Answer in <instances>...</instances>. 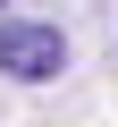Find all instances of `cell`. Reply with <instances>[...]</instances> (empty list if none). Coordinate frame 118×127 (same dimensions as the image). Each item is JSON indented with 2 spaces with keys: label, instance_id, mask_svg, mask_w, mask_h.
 I'll use <instances>...</instances> for the list:
<instances>
[{
  "label": "cell",
  "instance_id": "obj_2",
  "mask_svg": "<svg viewBox=\"0 0 118 127\" xmlns=\"http://www.w3.org/2000/svg\"><path fill=\"white\" fill-rule=\"evenodd\" d=\"M0 9H9V0H0Z\"/></svg>",
  "mask_w": 118,
  "mask_h": 127
},
{
  "label": "cell",
  "instance_id": "obj_1",
  "mask_svg": "<svg viewBox=\"0 0 118 127\" xmlns=\"http://www.w3.org/2000/svg\"><path fill=\"white\" fill-rule=\"evenodd\" d=\"M59 68H68V34H59V26H34V17H9V26H0V76L42 85Z\"/></svg>",
  "mask_w": 118,
  "mask_h": 127
}]
</instances>
